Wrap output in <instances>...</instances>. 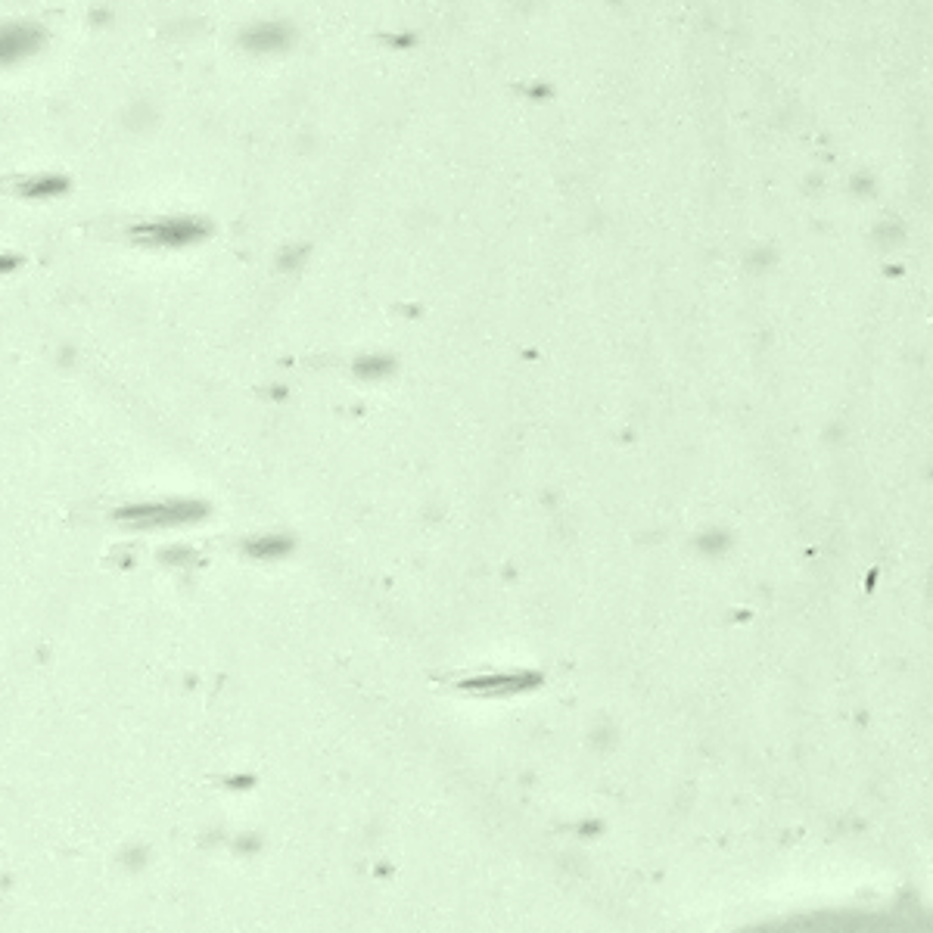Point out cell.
Wrapping results in <instances>:
<instances>
[{"label": "cell", "instance_id": "cell-1", "mask_svg": "<svg viewBox=\"0 0 933 933\" xmlns=\"http://www.w3.org/2000/svg\"><path fill=\"white\" fill-rule=\"evenodd\" d=\"M206 517L203 501H187V498H172V501H150V504H128L116 511V523L128 529H168V526H184Z\"/></svg>", "mask_w": 933, "mask_h": 933}, {"label": "cell", "instance_id": "cell-2", "mask_svg": "<svg viewBox=\"0 0 933 933\" xmlns=\"http://www.w3.org/2000/svg\"><path fill=\"white\" fill-rule=\"evenodd\" d=\"M209 234V224L203 218H187V215H175V218H153L147 224H137L131 228V237L140 243H156V246H187L196 243Z\"/></svg>", "mask_w": 933, "mask_h": 933}, {"label": "cell", "instance_id": "cell-3", "mask_svg": "<svg viewBox=\"0 0 933 933\" xmlns=\"http://www.w3.org/2000/svg\"><path fill=\"white\" fill-rule=\"evenodd\" d=\"M290 35H293V28L284 22H262V25L246 28L240 44L252 53H274L290 44Z\"/></svg>", "mask_w": 933, "mask_h": 933}, {"label": "cell", "instance_id": "cell-4", "mask_svg": "<svg viewBox=\"0 0 933 933\" xmlns=\"http://www.w3.org/2000/svg\"><path fill=\"white\" fill-rule=\"evenodd\" d=\"M41 38H44L41 28H35V25H13V28H7L4 44H0V50H4V63H16V60H22V56L35 53L41 47Z\"/></svg>", "mask_w": 933, "mask_h": 933}, {"label": "cell", "instance_id": "cell-5", "mask_svg": "<svg viewBox=\"0 0 933 933\" xmlns=\"http://www.w3.org/2000/svg\"><path fill=\"white\" fill-rule=\"evenodd\" d=\"M290 548H293V542L284 539V535H259V539H249L243 545V551L256 560H277V557L290 554Z\"/></svg>", "mask_w": 933, "mask_h": 933}, {"label": "cell", "instance_id": "cell-6", "mask_svg": "<svg viewBox=\"0 0 933 933\" xmlns=\"http://www.w3.org/2000/svg\"><path fill=\"white\" fill-rule=\"evenodd\" d=\"M66 187H69L66 178H60V175H44V178L25 181V184H22V193H25V196H53V193H63Z\"/></svg>", "mask_w": 933, "mask_h": 933}, {"label": "cell", "instance_id": "cell-7", "mask_svg": "<svg viewBox=\"0 0 933 933\" xmlns=\"http://www.w3.org/2000/svg\"><path fill=\"white\" fill-rule=\"evenodd\" d=\"M392 371V358L386 355H374V358H361L355 361V374L364 377V380H380Z\"/></svg>", "mask_w": 933, "mask_h": 933}]
</instances>
